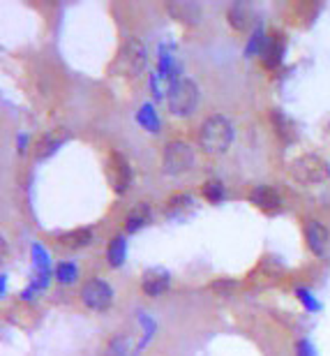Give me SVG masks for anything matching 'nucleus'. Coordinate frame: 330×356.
<instances>
[{"label": "nucleus", "instance_id": "f3484780", "mask_svg": "<svg viewBox=\"0 0 330 356\" xmlns=\"http://www.w3.org/2000/svg\"><path fill=\"white\" fill-rule=\"evenodd\" d=\"M150 220H153V209H150V204H146V202L136 204L125 218V234H136L146 225H150Z\"/></svg>", "mask_w": 330, "mask_h": 356}, {"label": "nucleus", "instance_id": "dca6fc26", "mask_svg": "<svg viewBox=\"0 0 330 356\" xmlns=\"http://www.w3.org/2000/svg\"><path fill=\"white\" fill-rule=\"evenodd\" d=\"M226 19H229V24H231V28H236V31H240V33H245L254 24V10H252V5H249V3L236 0V3L229 5Z\"/></svg>", "mask_w": 330, "mask_h": 356}, {"label": "nucleus", "instance_id": "c756f323", "mask_svg": "<svg viewBox=\"0 0 330 356\" xmlns=\"http://www.w3.org/2000/svg\"><path fill=\"white\" fill-rule=\"evenodd\" d=\"M298 356H319L317 354V347H314V343L310 338H303V340H298Z\"/></svg>", "mask_w": 330, "mask_h": 356}, {"label": "nucleus", "instance_id": "b1692460", "mask_svg": "<svg viewBox=\"0 0 330 356\" xmlns=\"http://www.w3.org/2000/svg\"><path fill=\"white\" fill-rule=\"evenodd\" d=\"M136 347L132 345L130 336H116L111 338L104 347V356H134Z\"/></svg>", "mask_w": 330, "mask_h": 356}, {"label": "nucleus", "instance_id": "412c9836", "mask_svg": "<svg viewBox=\"0 0 330 356\" xmlns=\"http://www.w3.org/2000/svg\"><path fill=\"white\" fill-rule=\"evenodd\" d=\"M136 123H139L143 130H148L150 134H157L160 132V116L155 111V104L150 102H143L136 111Z\"/></svg>", "mask_w": 330, "mask_h": 356}, {"label": "nucleus", "instance_id": "7c9ffc66", "mask_svg": "<svg viewBox=\"0 0 330 356\" xmlns=\"http://www.w3.org/2000/svg\"><path fill=\"white\" fill-rule=\"evenodd\" d=\"M33 287L38 289V291H42V289H47L49 284H51V273H38L33 277Z\"/></svg>", "mask_w": 330, "mask_h": 356}, {"label": "nucleus", "instance_id": "393cba45", "mask_svg": "<svg viewBox=\"0 0 330 356\" xmlns=\"http://www.w3.org/2000/svg\"><path fill=\"white\" fill-rule=\"evenodd\" d=\"M201 197L211 204H222L226 199V185L220 181V178H211V181L204 183L201 188Z\"/></svg>", "mask_w": 330, "mask_h": 356}, {"label": "nucleus", "instance_id": "423d86ee", "mask_svg": "<svg viewBox=\"0 0 330 356\" xmlns=\"http://www.w3.org/2000/svg\"><path fill=\"white\" fill-rule=\"evenodd\" d=\"M113 298H116V291L106 280L102 277H90L88 282L81 287V303L88 310L95 312H104L113 305Z\"/></svg>", "mask_w": 330, "mask_h": 356}, {"label": "nucleus", "instance_id": "72a5a7b5", "mask_svg": "<svg viewBox=\"0 0 330 356\" xmlns=\"http://www.w3.org/2000/svg\"><path fill=\"white\" fill-rule=\"evenodd\" d=\"M35 298H38V289L33 287V284H28V287L21 291V301H35Z\"/></svg>", "mask_w": 330, "mask_h": 356}, {"label": "nucleus", "instance_id": "cd10ccee", "mask_svg": "<svg viewBox=\"0 0 330 356\" xmlns=\"http://www.w3.org/2000/svg\"><path fill=\"white\" fill-rule=\"evenodd\" d=\"M296 298H298L300 303H303V308L307 312H321V310H324L321 301L307 287H296Z\"/></svg>", "mask_w": 330, "mask_h": 356}, {"label": "nucleus", "instance_id": "4468645a", "mask_svg": "<svg viewBox=\"0 0 330 356\" xmlns=\"http://www.w3.org/2000/svg\"><path fill=\"white\" fill-rule=\"evenodd\" d=\"M195 209H197L195 197L188 195V192H181V195L169 197L167 206H164V216L174 220V222H183V220H188L195 213Z\"/></svg>", "mask_w": 330, "mask_h": 356}, {"label": "nucleus", "instance_id": "a878e982", "mask_svg": "<svg viewBox=\"0 0 330 356\" xmlns=\"http://www.w3.org/2000/svg\"><path fill=\"white\" fill-rule=\"evenodd\" d=\"M53 277L60 284H74L79 280V266L74 264V261H60L53 270Z\"/></svg>", "mask_w": 330, "mask_h": 356}, {"label": "nucleus", "instance_id": "6ab92c4d", "mask_svg": "<svg viewBox=\"0 0 330 356\" xmlns=\"http://www.w3.org/2000/svg\"><path fill=\"white\" fill-rule=\"evenodd\" d=\"M106 259H109L111 268H120L127 259V236L125 234H116L109 241V248H106Z\"/></svg>", "mask_w": 330, "mask_h": 356}, {"label": "nucleus", "instance_id": "f8f14e48", "mask_svg": "<svg viewBox=\"0 0 330 356\" xmlns=\"http://www.w3.org/2000/svg\"><path fill=\"white\" fill-rule=\"evenodd\" d=\"M284 56H286V38L284 33H270L268 35V42H265V49L261 54V63L265 70H277L279 65L284 63Z\"/></svg>", "mask_w": 330, "mask_h": 356}, {"label": "nucleus", "instance_id": "6e6552de", "mask_svg": "<svg viewBox=\"0 0 330 356\" xmlns=\"http://www.w3.org/2000/svg\"><path fill=\"white\" fill-rule=\"evenodd\" d=\"M155 72L169 83L183 79V65L176 60V42H160V47H157V70Z\"/></svg>", "mask_w": 330, "mask_h": 356}, {"label": "nucleus", "instance_id": "9b49d317", "mask_svg": "<svg viewBox=\"0 0 330 356\" xmlns=\"http://www.w3.org/2000/svg\"><path fill=\"white\" fill-rule=\"evenodd\" d=\"M69 139V132L65 130V127H56V130H47L42 137L35 141V158L38 160H47L51 158L53 153H58V148L65 144V141Z\"/></svg>", "mask_w": 330, "mask_h": 356}, {"label": "nucleus", "instance_id": "0eeeda50", "mask_svg": "<svg viewBox=\"0 0 330 356\" xmlns=\"http://www.w3.org/2000/svg\"><path fill=\"white\" fill-rule=\"evenodd\" d=\"M106 172H109V181H111L116 195H125V192L132 188L134 172L130 167V160H127L120 151H111L109 162H106Z\"/></svg>", "mask_w": 330, "mask_h": 356}, {"label": "nucleus", "instance_id": "20e7f679", "mask_svg": "<svg viewBox=\"0 0 330 356\" xmlns=\"http://www.w3.org/2000/svg\"><path fill=\"white\" fill-rule=\"evenodd\" d=\"M167 104H169L171 116H176V118L192 116L197 109V104H199V86L192 79H188V76L169 83Z\"/></svg>", "mask_w": 330, "mask_h": 356}, {"label": "nucleus", "instance_id": "f704fd0d", "mask_svg": "<svg viewBox=\"0 0 330 356\" xmlns=\"http://www.w3.org/2000/svg\"><path fill=\"white\" fill-rule=\"evenodd\" d=\"M0 294H7V273H3L0 275Z\"/></svg>", "mask_w": 330, "mask_h": 356}, {"label": "nucleus", "instance_id": "7ed1b4c3", "mask_svg": "<svg viewBox=\"0 0 330 356\" xmlns=\"http://www.w3.org/2000/svg\"><path fill=\"white\" fill-rule=\"evenodd\" d=\"M289 176L298 185H321L330 181V162L317 153L298 155L289 162Z\"/></svg>", "mask_w": 330, "mask_h": 356}, {"label": "nucleus", "instance_id": "473e14b6", "mask_svg": "<svg viewBox=\"0 0 330 356\" xmlns=\"http://www.w3.org/2000/svg\"><path fill=\"white\" fill-rule=\"evenodd\" d=\"M28 141H31V134H28V132H19L17 134V151L21 155L28 151Z\"/></svg>", "mask_w": 330, "mask_h": 356}, {"label": "nucleus", "instance_id": "9d476101", "mask_svg": "<svg viewBox=\"0 0 330 356\" xmlns=\"http://www.w3.org/2000/svg\"><path fill=\"white\" fill-rule=\"evenodd\" d=\"M171 287V273L164 266H153L141 275V289L150 298L162 296Z\"/></svg>", "mask_w": 330, "mask_h": 356}, {"label": "nucleus", "instance_id": "5701e85b", "mask_svg": "<svg viewBox=\"0 0 330 356\" xmlns=\"http://www.w3.org/2000/svg\"><path fill=\"white\" fill-rule=\"evenodd\" d=\"M139 324H141V329H143V336L139 340V345H136L134 356H139L143 350H146V347L150 345V340H153L155 333H157V322L148 315V312H139Z\"/></svg>", "mask_w": 330, "mask_h": 356}, {"label": "nucleus", "instance_id": "a211bd4d", "mask_svg": "<svg viewBox=\"0 0 330 356\" xmlns=\"http://www.w3.org/2000/svg\"><path fill=\"white\" fill-rule=\"evenodd\" d=\"M270 123H272V127H275L277 137L282 141H286V144L296 139V134H298L296 132V123H293V120L286 116L282 109H272L270 111Z\"/></svg>", "mask_w": 330, "mask_h": 356}, {"label": "nucleus", "instance_id": "2eb2a0df", "mask_svg": "<svg viewBox=\"0 0 330 356\" xmlns=\"http://www.w3.org/2000/svg\"><path fill=\"white\" fill-rule=\"evenodd\" d=\"M249 202H252L256 209H261L263 213H279L282 211V195L270 188V185H256V188L249 192Z\"/></svg>", "mask_w": 330, "mask_h": 356}, {"label": "nucleus", "instance_id": "f257e3e1", "mask_svg": "<svg viewBox=\"0 0 330 356\" xmlns=\"http://www.w3.org/2000/svg\"><path fill=\"white\" fill-rule=\"evenodd\" d=\"M236 130L233 123L229 120L224 113H213L208 116L199 127V148L206 155H224L233 144Z\"/></svg>", "mask_w": 330, "mask_h": 356}, {"label": "nucleus", "instance_id": "ddd939ff", "mask_svg": "<svg viewBox=\"0 0 330 356\" xmlns=\"http://www.w3.org/2000/svg\"><path fill=\"white\" fill-rule=\"evenodd\" d=\"M305 241H307V248H310L312 254L324 257L326 250H328V243H330L328 227L324 222H319V220H307L305 222Z\"/></svg>", "mask_w": 330, "mask_h": 356}, {"label": "nucleus", "instance_id": "2f4dec72", "mask_svg": "<svg viewBox=\"0 0 330 356\" xmlns=\"http://www.w3.org/2000/svg\"><path fill=\"white\" fill-rule=\"evenodd\" d=\"M160 79L162 76L157 72H150V90H153L155 99H162V95H167V92H162V88H160Z\"/></svg>", "mask_w": 330, "mask_h": 356}, {"label": "nucleus", "instance_id": "39448f33", "mask_svg": "<svg viewBox=\"0 0 330 356\" xmlns=\"http://www.w3.org/2000/svg\"><path fill=\"white\" fill-rule=\"evenodd\" d=\"M195 160H197V153L188 141L183 139H174L164 146V153H162V169L167 176H181V174H188L192 167H195Z\"/></svg>", "mask_w": 330, "mask_h": 356}, {"label": "nucleus", "instance_id": "aec40b11", "mask_svg": "<svg viewBox=\"0 0 330 356\" xmlns=\"http://www.w3.org/2000/svg\"><path fill=\"white\" fill-rule=\"evenodd\" d=\"M58 241L65 248H72V250H79V248H85L92 243V229L90 227H76V229L60 234Z\"/></svg>", "mask_w": 330, "mask_h": 356}, {"label": "nucleus", "instance_id": "bb28decb", "mask_svg": "<svg viewBox=\"0 0 330 356\" xmlns=\"http://www.w3.org/2000/svg\"><path fill=\"white\" fill-rule=\"evenodd\" d=\"M31 254H33V264H35V268H38V273H51V257H49L44 245L33 243Z\"/></svg>", "mask_w": 330, "mask_h": 356}, {"label": "nucleus", "instance_id": "f03ea898", "mask_svg": "<svg viewBox=\"0 0 330 356\" xmlns=\"http://www.w3.org/2000/svg\"><path fill=\"white\" fill-rule=\"evenodd\" d=\"M148 67V49L146 44L136 38V35H127L123 44L118 49V56L113 60V74L127 76V79H136L146 72Z\"/></svg>", "mask_w": 330, "mask_h": 356}, {"label": "nucleus", "instance_id": "1a4fd4ad", "mask_svg": "<svg viewBox=\"0 0 330 356\" xmlns=\"http://www.w3.org/2000/svg\"><path fill=\"white\" fill-rule=\"evenodd\" d=\"M167 12L171 14V19L183 26H199L204 21V7L192 0H171L167 3Z\"/></svg>", "mask_w": 330, "mask_h": 356}, {"label": "nucleus", "instance_id": "c85d7f7f", "mask_svg": "<svg viewBox=\"0 0 330 356\" xmlns=\"http://www.w3.org/2000/svg\"><path fill=\"white\" fill-rule=\"evenodd\" d=\"M236 287H238V282L231 280V277H220V280H215V282L211 284V289H213V291H217L220 296H229Z\"/></svg>", "mask_w": 330, "mask_h": 356}, {"label": "nucleus", "instance_id": "4be33fe9", "mask_svg": "<svg viewBox=\"0 0 330 356\" xmlns=\"http://www.w3.org/2000/svg\"><path fill=\"white\" fill-rule=\"evenodd\" d=\"M265 42H268V33L263 31L261 24H256L254 31L249 33V38L245 42V56H247V58H252V56H259V58H261V54L265 49Z\"/></svg>", "mask_w": 330, "mask_h": 356}]
</instances>
